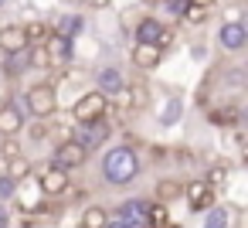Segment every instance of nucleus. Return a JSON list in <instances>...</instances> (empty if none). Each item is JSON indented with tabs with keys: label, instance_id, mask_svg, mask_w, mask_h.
Returning <instances> with one entry per match:
<instances>
[{
	"label": "nucleus",
	"instance_id": "nucleus-1",
	"mask_svg": "<svg viewBox=\"0 0 248 228\" xmlns=\"http://www.w3.org/2000/svg\"><path fill=\"white\" fill-rule=\"evenodd\" d=\"M99 174L109 187H129L140 174H143V163H140V153L126 143H116L109 150H102L99 157Z\"/></svg>",
	"mask_w": 248,
	"mask_h": 228
},
{
	"label": "nucleus",
	"instance_id": "nucleus-2",
	"mask_svg": "<svg viewBox=\"0 0 248 228\" xmlns=\"http://www.w3.org/2000/svg\"><path fill=\"white\" fill-rule=\"evenodd\" d=\"M17 106L24 109V116H31L38 123H48L58 113V92H55L51 82H38V85H28L24 89V96H21Z\"/></svg>",
	"mask_w": 248,
	"mask_h": 228
},
{
	"label": "nucleus",
	"instance_id": "nucleus-3",
	"mask_svg": "<svg viewBox=\"0 0 248 228\" xmlns=\"http://www.w3.org/2000/svg\"><path fill=\"white\" fill-rule=\"evenodd\" d=\"M109 116V99L99 96L95 89L82 92L75 102H72V123L75 126H92V123H102Z\"/></svg>",
	"mask_w": 248,
	"mask_h": 228
},
{
	"label": "nucleus",
	"instance_id": "nucleus-4",
	"mask_svg": "<svg viewBox=\"0 0 248 228\" xmlns=\"http://www.w3.org/2000/svg\"><path fill=\"white\" fill-rule=\"evenodd\" d=\"M133 38L136 45H153V48H170L173 45V31L160 21V17H140L136 28H133Z\"/></svg>",
	"mask_w": 248,
	"mask_h": 228
},
{
	"label": "nucleus",
	"instance_id": "nucleus-5",
	"mask_svg": "<svg viewBox=\"0 0 248 228\" xmlns=\"http://www.w3.org/2000/svg\"><path fill=\"white\" fill-rule=\"evenodd\" d=\"M38 187H41V194H45V201H51V197H62L68 187H72V174L68 170H62V167H55V163H48L38 177Z\"/></svg>",
	"mask_w": 248,
	"mask_h": 228
},
{
	"label": "nucleus",
	"instance_id": "nucleus-6",
	"mask_svg": "<svg viewBox=\"0 0 248 228\" xmlns=\"http://www.w3.org/2000/svg\"><path fill=\"white\" fill-rule=\"evenodd\" d=\"M14 204H17L24 214H38V211H45V194H41L34 174L24 177V180H17V187H14Z\"/></svg>",
	"mask_w": 248,
	"mask_h": 228
},
{
	"label": "nucleus",
	"instance_id": "nucleus-7",
	"mask_svg": "<svg viewBox=\"0 0 248 228\" xmlns=\"http://www.w3.org/2000/svg\"><path fill=\"white\" fill-rule=\"evenodd\" d=\"M214 41H217L221 51H231V55L245 51V45H248V28H245V21H224V24L217 28Z\"/></svg>",
	"mask_w": 248,
	"mask_h": 228
},
{
	"label": "nucleus",
	"instance_id": "nucleus-8",
	"mask_svg": "<svg viewBox=\"0 0 248 228\" xmlns=\"http://www.w3.org/2000/svg\"><path fill=\"white\" fill-rule=\"evenodd\" d=\"M126 89H129V85H126L123 68H116V65H102V68L95 72V92H99V96L116 99V96H123Z\"/></svg>",
	"mask_w": 248,
	"mask_h": 228
},
{
	"label": "nucleus",
	"instance_id": "nucleus-9",
	"mask_svg": "<svg viewBox=\"0 0 248 228\" xmlns=\"http://www.w3.org/2000/svg\"><path fill=\"white\" fill-rule=\"evenodd\" d=\"M24 126H28V116L17 106V99H4V102H0V140L17 136Z\"/></svg>",
	"mask_w": 248,
	"mask_h": 228
},
{
	"label": "nucleus",
	"instance_id": "nucleus-10",
	"mask_svg": "<svg viewBox=\"0 0 248 228\" xmlns=\"http://www.w3.org/2000/svg\"><path fill=\"white\" fill-rule=\"evenodd\" d=\"M184 201H187L190 214H204L207 208L217 204V194H214L204 180H190V184H184Z\"/></svg>",
	"mask_w": 248,
	"mask_h": 228
},
{
	"label": "nucleus",
	"instance_id": "nucleus-11",
	"mask_svg": "<svg viewBox=\"0 0 248 228\" xmlns=\"http://www.w3.org/2000/svg\"><path fill=\"white\" fill-rule=\"evenodd\" d=\"M85 160H89V153H85L78 143H58V147L51 150V163H55V167H62V170H68V174H72V170H78Z\"/></svg>",
	"mask_w": 248,
	"mask_h": 228
},
{
	"label": "nucleus",
	"instance_id": "nucleus-12",
	"mask_svg": "<svg viewBox=\"0 0 248 228\" xmlns=\"http://www.w3.org/2000/svg\"><path fill=\"white\" fill-rule=\"evenodd\" d=\"M31 45H28V34H24V24H4L0 28V55H24Z\"/></svg>",
	"mask_w": 248,
	"mask_h": 228
},
{
	"label": "nucleus",
	"instance_id": "nucleus-13",
	"mask_svg": "<svg viewBox=\"0 0 248 228\" xmlns=\"http://www.w3.org/2000/svg\"><path fill=\"white\" fill-rule=\"evenodd\" d=\"M45 51H48V58H51V68H58V65H75V41H68V38H62V34H48Z\"/></svg>",
	"mask_w": 248,
	"mask_h": 228
},
{
	"label": "nucleus",
	"instance_id": "nucleus-14",
	"mask_svg": "<svg viewBox=\"0 0 248 228\" xmlns=\"http://www.w3.org/2000/svg\"><path fill=\"white\" fill-rule=\"evenodd\" d=\"M146 208H150V201L129 197V201H123L112 214H116V218H123V221H129L133 228H140V225H146Z\"/></svg>",
	"mask_w": 248,
	"mask_h": 228
},
{
	"label": "nucleus",
	"instance_id": "nucleus-15",
	"mask_svg": "<svg viewBox=\"0 0 248 228\" xmlns=\"http://www.w3.org/2000/svg\"><path fill=\"white\" fill-rule=\"evenodd\" d=\"M51 34H62V38L75 41L78 34H85V14H58Z\"/></svg>",
	"mask_w": 248,
	"mask_h": 228
},
{
	"label": "nucleus",
	"instance_id": "nucleus-16",
	"mask_svg": "<svg viewBox=\"0 0 248 228\" xmlns=\"http://www.w3.org/2000/svg\"><path fill=\"white\" fill-rule=\"evenodd\" d=\"M160 62H163L160 48H153V45H133V65L140 72H153V68H160Z\"/></svg>",
	"mask_w": 248,
	"mask_h": 228
},
{
	"label": "nucleus",
	"instance_id": "nucleus-17",
	"mask_svg": "<svg viewBox=\"0 0 248 228\" xmlns=\"http://www.w3.org/2000/svg\"><path fill=\"white\" fill-rule=\"evenodd\" d=\"M180 119H184V99H180V96H170V99L160 106V113H156V126L173 130Z\"/></svg>",
	"mask_w": 248,
	"mask_h": 228
},
{
	"label": "nucleus",
	"instance_id": "nucleus-18",
	"mask_svg": "<svg viewBox=\"0 0 248 228\" xmlns=\"http://www.w3.org/2000/svg\"><path fill=\"white\" fill-rule=\"evenodd\" d=\"M177 197H184V184H180V180H173V177H160V180H156V187H153V201L170 208Z\"/></svg>",
	"mask_w": 248,
	"mask_h": 228
},
{
	"label": "nucleus",
	"instance_id": "nucleus-19",
	"mask_svg": "<svg viewBox=\"0 0 248 228\" xmlns=\"http://www.w3.org/2000/svg\"><path fill=\"white\" fill-rule=\"evenodd\" d=\"M201 228H231V208H228V204H214V208H207Z\"/></svg>",
	"mask_w": 248,
	"mask_h": 228
},
{
	"label": "nucleus",
	"instance_id": "nucleus-20",
	"mask_svg": "<svg viewBox=\"0 0 248 228\" xmlns=\"http://www.w3.org/2000/svg\"><path fill=\"white\" fill-rule=\"evenodd\" d=\"M24 65H28V68H38V72H48V68H51V58H48L45 45H31V48L24 51Z\"/></svg>",
	"mask_w": 248,
	"mask_h": 228
},
{
	"label": "nucleus",
	"instance_id": "nucleus-21",
	"mask_svg": "<svg viewBox=\"0 0 248 228\" xmlns=\"http://www.w3.org/2000/svg\"><path fill=\"white\" fill-rule=\"evenodd\" d=\"M106 221H109V211L102 208V204H89L85 211H82V228H106Z\"/></svg>",
	"mask_w": 248,
	"mask_h": 228
},
{
	"label": "nucleus",
	"instance_id": "nucleus-22",
	"mask_svg": "<svg viewBox=\"0 0 248 228\" xmlns=\"http://www.w3.org/2000/svg\"><path fill=\"white\" fill-rule=\"evenodd\" d=\"M146 225H150V228H170V208L150 201V208H146Z\"/></svg>",
	"mask_w": 248,
	"mask_h": 228
},
{
	"label": "nucleus",
	"instance_id": "nucleus-23",
	"mask_svg": "<svg viewBox=\"0 0 248 228\" xmlns=\"http://www.w3.org/2000/svg\"><path fill=\"white\" fill-rule=\"evenodd\" d=\"M207 123H211V126H238V109H234V106L211 109V113H207Z\"/></svg>",
	"mask_w": 248,
	"mask_h": 228
},
{
	"label": "nucleus",
	"instance_id": "nucleus-24",
	"mask_svg": "<svg viewBox=\"0 0 248 228\" xmlns=\"http://www.w3.org/2000/svg\"><path fill=\"white\" fill-rule=\"evenodd\" d=\"M4 174L17 184V180L31 177V160H28V157H17V160H11V163H4Z\"/></svg>",
	"mask_w": 248,
	"mask_h": 228
},
{
	"label": "nucleus",
	"instance_id": "nucleus-25",
	"mask_svg": "<svg viewBox=\"0 0 248 228\" xmlns=\"http://www.w3.org/2000/svg\"><path fill=\"white\" fill-rule=\"evenodd\" d=\"M0 72H4V75H11V79H17L21 72H28L24 55H0Z\"/></svg>",
	"mask_w": 248,
	"mask_h": 228
},
{
	"label": "nucleus",
	"instance_id": "nucleus-26",
	"mask_svg": "<svg viewBox=\"0 0 248 228\" xmlns=\"http://www.w3.org/2000/svg\"><path fill=\"white\" fill-rule=\"evenodd\" d=\"M24 34H28V45H45L48 34H51V28L45 21H31V24H24Z\"/></svg>",
	"mask_w": 248,
	"mask_h": 228
},
{
	"label": "nucleus",
	"instance_id": "nucleus-27",
	"mask_svg": "<svg viewBox=\"0 0 248 228\" xmlns=\"http://www.w3.org/2000/svg\"><path fill=\"white\" fill-rule=\"evenodd\" d=\"M0 157H4V163H11V160L24 157V150H21L17 136H7V140H0Z\"/></svg>",
	"mask_w": 248,
	"mask_h": 228
},
{
	"label": "nucleus",
	"instance_id": "nucleus-28",
	"mask_svg": "<svg viewBox=\"0 0 248 228\" xmlns=\"http://www.w3.org/2000/svg\"><path fill=\"white\" fill-rule=\"evenodd\" d=\"M224 180H228V163H214V167H211V174L204 177V184H207L211 191H217V184L224 187Z\"/></svg>",
	"mask_w": 248,
	"mask_h": 228
},
{
	"label": "nucleus",
	"instance_id": "nucleus-29",
	"mask_svg": "<svg viewBox=\"0 0 248 228\" xmlns=\"http://www.w3.org/2000/svg\"><path fill=\"white\" fill-rule=\"evenodd\" d=\"M160 7H163L170 17H184L190 4H187V0H160Z\"/></svg>",
	"mask_w": 248,
	"mask_h": 228
},
{
	"label": "nucleus",
	"instance_id": "nucleus-30",
	"mask_svg": "<svg viewBox=\"0 0 248 228\" xmlns=\"http://www.w3.org/2000/svg\"><path fill=\"white\" fill-rule=\"evenodd\" d=\"M14 187H17V184H14V180H11V177H7L4 170H0V204L14 201Z\"/></svg>",
	"mask_w": 248,
	"mask_h": 228
},
{
	"label": "nucleus",
	"instance_id": "nucleus-31",
	"mask_svg": "<svg viewBox=\"0 0 248 228\" xmlns=\"http://www.w3.org/2000/svg\"><path fill=\"white\" fill-rule=\"evenodd\" d=\"M184 21H187V24H204V21H207V14H204V11H197V7H187Z\"/></svg>",
	"mask_w": 248,
	"mask_h": 228
},
{
	"label": "nucleus",
	"instance_id": "nucleus-32",
	"mask_svg": "<svg viewBox=\"0 0 248 228\" xmlns=\"http://www.w3.org/2000/svg\"><path fill=\"white\" fill-rule=\"evenodd\" d=\"M82 4H85L89 11H95V14H102V11H109V7H112V0H82Z\"/></svg>",
	"mask_w": 248,
	"mask_h": 228
},
{
	"label": "nucleus",
	"instance_id": "nucleus-33",
	"mask_svg": "<svg viewBox=\"0 0 248 228\" xmlns=\"http://www.w3.org/2000/svg\"><path fill=\"white\" fill-rule=\"evenodd\" d=\"M190 7H197V11H204V14H211L214 7H217V0H187Z\"/></svg>",
	"mask_w": 248,
	"mask_h": 228
},
{
	"label": "nucleus",
	"instance_id": "nucleus-34",
	"mask_svg": "<svg viewBox=\"0 0 248 228\" xmlns=\"http://www.w3.org/2000/svg\"><path fill=\"white\" fill-rule=\"evenodd\" d=\"M106 228H133V225H129V221H123V218H116V214H109Z\"/></svg>",
	"mask_w": 248,
	"mask_h": 228
},
{
	"label": "nucleus",
	"instance_id": "nucleus-35",
	"mask_svg": "<svg viewBox=\"0 0 248 228\" xmlns=\"http://www.w3.org/2000/svg\"><path fill=\"white\" fill-rule=\"evenodd\" d=\"M0 228H11V208L0 204Z\"/></svg>",
	"mask_w": 248,
	"mask_h": 228
},
{
	"label": "nucleus",
	"instance_id": "nucleus-36",
	"mask_svg": "<svg viewBox=\"0 0 248 228\" xmlns=\"http://www.w3.org/2000/svg\"><path fill=\"white\" fill-rule=\"evenodd\" d=\"M190 58H204V45H190Z\"/></svg>",
	"mask_w": 248,
	"mask_h": 228
},
{
	"label": "nucleus",
	"instance_id": "nucleus-37",
	"mask_svg": "<svg viewBox=\"0 0 248 228\" xmlns=\"http://www.w3.org/2000/svg\"><path fill=\"white\" fill-rule=\"evenodd\" d=\"M4 7H7V0H0V11H4Z\"/></svg>",
	"mask_w": 248,
	"mask_h": 228
},
{
	"label": "nucleus",
	"instance_id": "nucleus-38",
	"mask_svg": "<svg viewBox=\"0 0 248 228\" xmlns=\"http://www.w3.org/2000/svg\"><path fill=\"white\" fill-rule=\"evenodd\" d=\"M146 4H160V0H146Z\"/></svg>",
	"mask_w": 248,
	"mask_h": 228
},
{
	"label": "nucleus",
	"instance_id": "nucleus-39",
	"mask_svg": "<svg viewBox=\"0 0 248 228\" xmlns=\"http://www.w3.org/2000/svg\"><path fill=\"white\" fill-rule=\"evenodd\" d=\"M75 4H82V0H75Z\"/></svg>",
	"mask_w": 248,
	"mask_h": 228
}]
</instances>
